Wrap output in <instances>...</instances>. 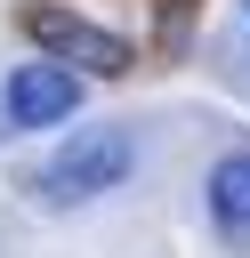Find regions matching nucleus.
<instances>
[{
  "label": "nucleus",
  "mask_w": 250,
  "mask_h": 258,
  "mask_svg": "<svg viewBox=\"0 0 250 258\" xmlns=\"http://www.w3.org/2000/svg\"><path fill=\"white\" fill-rule=\"evenodd\" d=\"M129 169H137L129 129H89V137H65V145L48 153L40 194H48V202H97V194H113Z\"/></svg>",
  "instance_id": "nucleus-1"
},
{
  "label": "nucleus",
  "mask_w": 250,
  "mask_h": 258,
  "mask_svg": "<svg viewBox=\"0 0 250 258\" xmlns=\"http://www.w3.org/2000/svg\"><path fill=\"white\" fill-rule=\"evenodd\" d=\"M24 32H32L56 64H73V73H97V81L129 73V40L105 32V24H89V16H73V8H56V0H32V8H24Z\"/></svg>",
  "instance_id": "nucleus-2"
},
{
  "label": "nucleus",
  "mask_w": 250,
  "mask_h": 258,
  "mask_svg": "<svg viewBox=\"0 0 250 258\" xmlns=\"http://www.w3.org/2000/svg\"><path fill=\"white\" fill-rule=\"evenodd\" d=\"M0 113H8L16 129H56V121H73V113H81V73H73V64H56V56L16 64V73L0 81Z\"/></svg>",
  "instance_id": "nucleus-3"
},
{
  "label": "nucleus",
  "mask_w": 250,
  "mask_h": 258,
  "mask_svg": "<svg viewBox=\"0 0 250 258\" xmlns=\"http://www.w3.org/2000/svg\"><path fill=\"white\" fill-rule=\"evenodd\" d=\"M210 210L218 226H250V153H226L210 169Z\"/></svg>",
  "instance_id": "nucleus-4"
}]
</instances>
